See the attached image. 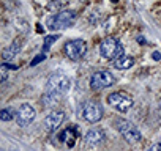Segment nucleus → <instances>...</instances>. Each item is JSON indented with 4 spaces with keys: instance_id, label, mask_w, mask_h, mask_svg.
<instances>
[{
    "instance_id": "f257e3e1",
    "label": "nucleus",
    "mask_w": 161,
    "mask_h": 151,
    "mask_svg": "<svg viewBox=\"0 0 161 151\" xmlns=\"http://www.w3.org/2000/svg\"><path fill=\"white\" fill-rule=\"evenodd\" d=\"M115 128H117V131L120 132V135H122L128 143H137V142H141V138H142L141 131H139L131 121H128V120L117 118V120H115Z\"/></svg>"
},
{
    "instance_id": "f03ea898",
    "label": "nucleus",
    "mask_w": 161,
    "mask_h": 151,
    "mask_svg": "<svg viewBox=\"0 0 161 151\" xmlns=\"http://www.w3.org/2000/svg\"><path fill=\"white\" fill-rule=\"evenodd\" d=\"M69 87H71V81L68 79V76L55 74V76H51V77H49V81L46 84V91L62 98L69 90Z\"/></svg>"
},
{
    "instance_id": "7ed1b4c3",
    "label": "nucleus",
    "mask_w": 161,
    "mask_h": 151,
    "mask_svg": "<svg viewBox=\"0 0 161 151\" xmlns=\"http://www.w3.org/2000/svg\"><path fill=\"white\" fill-rule=\"evenodd\" d=\"M100 55L106 60H117L123 57V46L115 38H106L100 44Z\"/></svg>"
},
{
    "instance_id": "20e7f679",
    "label": "nucleus",
    "mask_w": 161,
    "mask_h": 151,
    "mask_svg": "<svg viewBox=\"0 0 161 151\" xmlns=\"http://www.w3.org/2000/svg\"><path fill=\"white\" fill-rule=\"evenodd\" d=\"M76 11L73 10H63L60 13H57L55 16L47 19V29L49 30H62L69 27L74 21H76Z\"/></svg>"
},
{
    "instance_id": "39448f33",
    "label": "nucleus",
    "mask_w": 161,
    "mask_h": 151,
    "mask_svg": "<svg viewBox=\"0 0 161 151\" xmlns=\"http://www.w3.org/2000/svg\"><path fill=\"white\" fill-rule=\"evenodd\" d=\"M103 106L98 101H87L80 107V118L87 123H98L103 118Z\"/></svg>"
},
{
    "instance_id": "423d86ee",
    "label": "nucleus",
    "mask_w": 161,
    "mask_h": 151,
    "mask_svg": "<svg viewBox=\"0 0 161 151\" xmlns=\"http://www.w3.org/2000/svg\"><path fill=\"white\" fill-rule=\"evenodd\" d=\"M63 52H65V55L69 60L77 61V60H80V58L86 55V52H87V43L84 39H69V41H66V44L63 47Z\"/></svg>"
},
{
    "instance_id": "0eeeda50",
    "label": "nucleus",
    "mask_w": 161,
    "mask_h": 151,
    "mask_svg": "<svg viewBox=\"0 0 161 151\" xmlns=\"http://www.w3.org/2000/svg\"><path fill=\"white\" fill-rule=\"evenodd\" d=\"M108 102L119 112H126L133 107L134 101H133V96L125 93V91H114L108 96Z\"/></svg>"
},
{
    "instance_id": "6e6552de",
    "label": "nucleus",
    "mask_w": 161,
    "mask_h": 151,
    "mask_svg": "<svg viewBox=\"0 0 161 151\" xmlns=\"http://www.w3.org/2000/svg\"><path fill=\"white\" fill-rule=\"evenodd\" d=\"M114 82H115V79H114L112 72L108 69H101V71L93 72V76L90 77V88L92 90H103V88L114 85Z\"/></svg>"
},
{
    "instance_id": "1a4fd4ad",
    "label": "nucleus",
    "mask_w": 161,
    "mask_h": 151,
    "mask_svg": "<svg viewBox=\"0 0 161 151\" xmlns=\"http://www.w3.org/2000/svg\"><path fill=\"white\" fill-rule=\"evenodd\" d=\"M35 115H36V112L30 104H22L16 112V121L19 126H29L35 120Z\"/></svg>"
},
{
    "instance_id": "9d476101",
    "label": "nucleus",
    "mask_w": 161,
    "mask_h": 151,
    "mask_svg": "<svg viewBox=\"0 0 161 151\" xmlns=\"http://www.w3.org/2000/svg\"><path fill=\"white\" fill-rule=\"evenodd\" d=\"M63 120H65V112H62V110H54V112H51V113L44 118V128H46V131H47V132L57 131V129L60 128V124L63 123Z\"/></svg>"
},
{
    "instance_id": "9b49d317",
    "label": "nucleus",
    "mask_w": 161,
    "mask_h": 151,
    "mask_svg": "<svg viewBox=\"0 0 161 151\" xmlns=\"http://www.w3.org/2000/svg\"><path fill=\"white\" fill-rule=\"evenodd\" d=\"M104 138H106V132L103 129L95 128V129H90L86 134V138L84 140H86L87 145H100V143L104 142Z\"/></svg>"
},
{
    "instance_id": "f8f14e48",
    "label": "nucleus",
    "mask_w": 161,
    "mask_h": 151,
    "mask_svg": "<svg viewBox=\"0 0 161 151\" xmlns=\"http://www.w3.org/2000/svg\"><path fill=\"white\" fill-rule=\"evenodd\" d=\"M76 137H77V129L76 128H66L62 134H60V140L63 143H66V146H73L74 142H76Z\"/></svg>"
},
{
    "instance_id": "ddd939ff",
    "label": "nucleus",
    "mask_w": 161,
    "mask_h": 151,
    "mask_svg": "<svg viewBox=\"0 0 161 151\" xmlns=\"http://www.w3.org/2000/svg\"><path fill=\"white\" fill-rule=\"evenodd\" d=\"M112 65H114L115 69H120V71H123V69H130V68L134 65V58H133V57H126V55H123V57L114 60Z\"/></svg>"
},
{
    "instance_id": "4468645a",
    "label": "nucleus",
    "mask_w": 161,
    "mask_h": 151,
    "mask_svg": "<svg viewBox=\"0 0 161 151\" xmlns=\"http://www.w3.org/2000/svg\"><path fill=\"white\" fill-rule=\"evenodd\" d=\"M19 49H21V44H19L18 41H16V43H13L11 46L5 47V49H3V52H2L3 60H13V58L19 54Z\"/></svg>"
},
{
    "instance_id": "2eb2a0df",
    "label": "nucleus",
    "mask_w": 161,
    "mask_h": 151,
    "mask_svg": "<svg viewBox=\"0 0 161 151\" xmlns=\"http://www.w3.org/2000/svg\"><path fill=\"white\" fill-rule=\"evenodd\" d=\"M68 5V0H51L47 3V10L54 11V13H60L63 11V8Z\"/></svg>"
},
{
    "instance_id": "dca6fc26",
    "label": "nucleus",
    "mask_w": 161,
    "mask_h": 151,
    "mask_svg": "<svg viewBox=\"0 0 161 151\" xmlns=\"http://www.w3.org/2000/svg\"><path fill=\"white\" fill-rule=\"evenodd\" d=\"M10 69H18L16 65H10V63H2L0 65V82H5L8 79V71Z\"/></svg>"
},
{
    "instance_id": "f3484780",
    "label": "nucleus",
    "mask_w": 161,
    "mask_h": 151,
    "mask_svg": "<svg viewBox=\"0 0 161 151\" xmlns=\"http://www.w3.org/2000/svg\"><path fill=\"white\" fill-rule=\"evenodd\" d=\"M13 118H16V112L13 107H5L0 110V120L2 121H11Z\"/></svg>"
},
{
    "instance_id": "a211bd4d",
    "label": "nucleus",
    "mask_w": 161,
    "mask_h": 151,
    "mask_svg": "<svg viewBox=\"0 0 161 151\" xmlns=\"http://www.w3.org/2000/svg\"><path fill=\"white\" fill-rule=\"evenodd\" d=\"M60 38V35H51V36H47V38H44V44H43V50L46 52V50H49V47L57 41Z\"/></svg>"
},
{
    "instance_id": "6ab92c4d",
    "label": "nucleus",
    "mask_w": 161,
    "mask_h": 151,
    "mask_svg": "<svg viewBox=\"0 0 161 151\" xmlns=\"http://www.w3.org/2000/svg\"><path fill=\"white\" fill-rule=\"evenodd\" d=\"M43 60H46V55H44V54H40V55H36V57L32 60L30 66H36V65H38V63H41Z\"/></svg>"
},
{
    "instance_id": "aec40b11",
    "label": "nucleus",
    "mask_w": 161,
    "mask_h": 151,
    "mask_svg": "<svg viewBox=\"0 0 161 151\" xmlns=\"http://www.w3.org/2000/svg\"><path fill=\"white\" fill-rule=\"evenodd\" d=\"M147 151H161V143H155V145H152Z\"/></svg>"
},
{
    "instance_id": "412c9836",
    "label": "nucleus",
    "mask_w": 161,
    "mask_h": 151,
    "mask_svg": "<svg viewBox=\"0 0 161 151\" xmlns=\"http://www.w3.org/2000/svg\"><path fill=\"white\" fill-rule=\"evenodd\" d=\"M152 57H153V60H156V61H158V60H161V54H159V52H153V55H152Z\"/></svg>"
},
{
    "instance_id": "4be33fe9",
    "label": "nucleus",
    "mask_w": 161,
    "mask_h": 151,
    "mask_svg": "<svg viewBox=\"0 0 161 151\" xmlns=\"http://www.w3.org/2000/svg\"><path fill=\"white\" fill-rule=\"evenodd\" d=\"M111 2H112V3H117V2H119V0H111Z\"/></svg>"
},
{
    "instance_id": "5701e85b",
    "label": "nucleus",
    "mask_w": 161,
    "mask_h": 151,
    "mask_svg": "<svg viewBox=\"0 0 161 151\" xmlns=\"http://www.w3.org/2000/svg\"><path fill=\"white\" fill-rule=\"evenodd\" d=\"M159 110H161V99H159Z\"/></svg>"
},
{
    "instance_id": "b1692460",
    "label": "nucleus",
    "mask_w": 161,
    "mask_h": 151,
    "mask_svg": "<svg viewBox=\"0 0 161 151\" xmlns=\"http://www.w3.org/2000/svg\"><path fill=\"white\" fill-rule=\"evenodd\" d=\"M79 2H86V0H79Z\"/></svg>"
}]
</instances>
